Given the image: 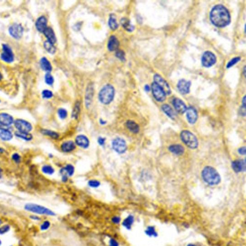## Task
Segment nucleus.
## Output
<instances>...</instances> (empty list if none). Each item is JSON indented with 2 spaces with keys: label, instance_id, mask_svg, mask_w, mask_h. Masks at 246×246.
Here are the masks:
<instances>
[{
  "label": "nucleus",
  "instance_id": "f257e3e1",
  "mask_svg": "<svg viewBox=\"0 0 246 246\" xmlns=\"http://www.w3.org/2000/svg\"><path fill=\"white\" fill-rule=\"evenodd\" d=\"M210 18L213 24L218 27H224L230 22L229 13L222 5H217L211 10Z\"/></svg>",
  "mask_w": 246,
  "mask_h": 246
},
{
  "label": "nucleus",
  "instance_id": "f03ea898",
  "mask_svg": "<svg viewBox=\"0 0 246 246\" xmlns=\"http://www.w3.org/2000/svg\"><path fill=\"white\" fill-rule=\"evenodd\" d=\"M202 178L210 185H215L220 182L221 177L216 169L211 166H206L202 172Z\"/></svg>",
  "mask_w": 246,
  "mask_h": 246
},
{
  "label": "nucleus",
  "instance_id": "7ed1b4c3",
  "mask_svg": "<svg viewBox=\"0 0 246 246\" xmlns=\"http://www.w3.org/2000/svg\"><path fill=\"white\" fill-rule=\"evenodd\" d=\"M25 210L27 211L39 215H45L47 216H55V213L53 211L35 203H27L24 206Z\"/></svg>",
  "mask_w": 246,
  "mask_h": 246
},
{
  "label": "nucleus",
  "instance_id": "20e7f679",
  "mask_svg": "<svg viewBox=\"0 0 246 246\" xmlns=\"http://www.w3.org/2000/svg\"><path fill=\"white\" fill-rule=\"evenodd\" d=\"M115 95V89L111 85H107L100 91L99 98L101 103L109 104L113 100Z\"/></svg>",
  "mask_w": 246,
  "mask_h": 246
},
{
  "label": "nucleus",
  "instance_id": "39448f33",
  "mask_svg": "<svg viewBox=\"0 0 246 246\" xmlns=\"http://www.w3.org/2000/svg\"><path fill=\"white\" fill-rule=\"evenodd\" d=\"M180 137L183 142L190 149H196L198 146V141L196 137L188 130H183L180 134Z\"/></svg>",
  "mask_w": 246,
  "mask_h": 246
},
{
  "label": "nucleus",
  "instance_id": "423d86ee",
  "mask_svg": "<svg viewBox=\"0 0 246 246\" xmlns=\"http://www.w3.org/2000/svg\"><path fill=\"white\" fill-rule=\"evenodd\" d=\"M15 127L17 131L25 133H29L32 130L31 124L29 122L23 119H17L14 122Z\"/></svg>",
  "mask_w": 246,
  "mask_h": 246
},
{
  "label": "nucleus",
  "instance_id": "0eeeda50",
  "mask_svg": "<svg viewBox=\"0 0 246 246\" xmlns=\"http://www.w3.org/2000/svg\"><path fill=\"white\" fill-rule=\"evenodd\" d=\"M112 146L115 151L119 153H123L127 149V145L125 141L120 137H117L112 142Z\"/></svg>",
  "mask_w": 246,
  "mask_h": 246
},
{
  "label": "nucleus",
  "instance_id": "6e6552de",
  "mask_svg": "<svg viewBox=\"0 0 246 246\" xmlns=\"http://www.w3.org/2000/svg\"><path fill=\"white\" fill-rule=\"evenodd\" d=\"M152 91L153 96L156 100L159 101H165L166 98V93L163 89L155 82L152 85Z\"/></svg>",
  "mask_w": 246,
  "mask_h": 246
},
{
  "label": "nucleus",
  "instance_id": "1a4fd4ad",
  "mask_svg": "<svg viewBox=\"0 0 246 246\" xmlns=\"http://www.w3.org/2000/svg\"><path fill=\"white\" fill-rule=\"evenodd\" d=\"M202 65L206 67H211L216 62V57L213 53L206 51L202 57Z\"/></svg>",
  "mask_w": 246,
  "mask_h": 246
},
{
  "label": "nucleus",
  "instance_id": "9d476101",
  "mask_svg": "<svg viewBox=\"0 0 246 246\" xmlns=\"http://www.w3.org/2000/svg\"><path fill=\"white\" fill-rule=\"evenodd\" d=\"M2 60L6 63H11L14 60V53L10 47L6 44L3 45V52L1 55Z\"/></svg>",
  "mask_w": 246,
  "mask_h": 246
},
{
  "label": "nucleus",
  "instance_id": "9b49d317",
  "mask_svg": "<svg viewBox=\"0 0 246 246\" xmlns=\"http://www.w3.org/2000/svg\"><path fill=\"white\" fill-rule=\"evenodd\" d=\"M9 33L10 35L17 39L21 38L23 34V28L21 25H13L9 29Z\"/></svg>",
  "mask_w": 246,
  "mask_h": 246
},
{
  "label": "nucleus",
  "instance_id": "f8f14e48",
  "mask_svg": "<svg viewBox=\"0 0 246 246\" xmlns=\"http://www.w3.org/2000/svg\"><path fill=\"white\" fill-rule=\"evenodd\" d=\"M154 82L163 89L165 93L169 94L171 93L170 89L167 83L158 75H155L154 77Z\"/></svg>",
  "mask_w": 246,
  "mask_h": 246
},
{
  "label": "nucleus",
  "instance_id": "ddd939ff",
  "mask_svg": "<svg viewBox=\"0 0 246 246\" xmlns=\"http://www.w3.org/2000/svg\"><path fill=\"white\" fill-rule=\"evenodd\" d=\"M14 122V118L11 115L7 113H0V125L9 127L12 125Z\"/></svg>",
  "mask_w": 246,
  "mask_h": 246
},
{
  "label": "nucleus",
  "instance_id": "4468645a",
  "mask_svg": "<svg viewBox=\"0 0 246 246\" xmlns=\"http://www.w3.org/2000/svg\"><path fill=\"white\" fill-rule=\"evenodd\" d=\"M173 104L175 110L178 113H181V114L184 113L185 112H186L187 109L186 104H185V103L179 99H174L173 101Z\"/></svg>",
  "mask_w": 246,
  "mask_h": 246
},
{
  "label": "nucleus",
  "instance_id": "2eb2a0df",
  "mask_svg": "<svg viewBox=\"0 0 246 246\" xmlns=\"http://www.w3.org/2000/svg\"><path fill=\"white\" fill-rule=\"evenodd\" d=\"M233 169L235 172L239 173L246 170L245 160H237L232 163Z\"/></svg>",
  "mask_w": 246,
  "mask_h": 246
},
{
  "label": "nucleus",
  "instance_id": "dca6fc26",
  "mask_svg": "<svg viewBox=\"0 0 246 246\" xmlns=\"http://www.w3.org/2000/svg\"><path fill=\"white\" fill-rule=\"evenodd\" d=\"M187 117L189 122L193 124L196 122L198 118V114L196 110L193 107H190L187 109Z\"/></svg>",
  "mask_w": 246,
  "mask_h": 246
},
{
  "label": "nucleus",
  "instance_id": "f3484780",
  "mask_svg": "<svg viewBox=\"0 0 246 246\" xmlns=\"http://www.w3.org/2000/svg\"><path fill=\"white\" fill-rule=\"evenodd\" d=\"M190 85V82L187 81L186 80L183 79L178 82L177 88L181 93L186 94L189 92Z\"/></svg>",
  "mask_w": 246,
  "mask_h": 246
},
{
  "label": "nucleus",
  "instance_id": "a211bd4d",
  "mask_svg": "<svg viewBox=\"0 0 246 246\" xmlns=\"http://www.w3.org/2000/svg\"><path fill=\"white\" fill-rule=\"evenodd\" d=\"M93 87L92 85H89L87 88L86 92L85 95V104L86 107H89L92 103V98L93 96Z\"/></svg>",
  "mask_w": 246,
  "mask_h": 246
},
{
  "label": "nucleus",
  "instance_id": "6ab92c4d",
  "mask_svg": "<svg viewBox=\"0 0 246 246\" xmlns=\"http://www.w3.org/2000/svg\"><path fill=\"white\" fill-rule=\"evenodd\" d=\"M47 19L44 17H41L38 18L36 23V27L38 31L44 32L47 29Z\"/></svg>",
  "mask_w": 246,
  "mask_h": 246
},
{
  "label": "nucleus",
  "instance_id": "aec40b11",
  "mask_svg": "<svg viewBox=\"0 0 246 246\" xmlns=\"http://www.w3.org/2000/svg\"><path fill=\"white\" fill-rule=\"evenodd\" d=\"M76 144L79 146L83 148H88L89 146V140L86 136L80 135L77 136L76 139Z\"/></svg>",
  "mask_w": 246,
  "mask_h": 246
},
{
  "label": "nucleus",
  "instance_id": "412c9836",
  "mask_svg": "<svg viewBox=\"0 0 246 246\" xmlns=\"http://www.w3.org/2000/svg\"><path fill=\"white\" fill-rule=\"evenodd\" d=\"M119 43L118 39L114 36H112L109 38L108 43V48L110 51H113L118 48Z\"/></svg>",
  "mask_w": 246,
  "mask_h": 246
},
{
  "label": "nucleus",
  "instance_id": "4be33fe9",
  "mask_svg": "<svg viewBox=\"0 0 246 246\" xmlns=\"http://www.w3.org/2000/svg\"><path fill=\"white\" fill-rule=\"evenodd\" d=\"M76 148V145L72 141H67L63 142L61 145V149L65 153H69L73 151Z\"/></svg>",
  "mask_w": 246,
  "mask_h": 246
},
{
  "label": "nucleus",
  "instance_id": "5701e85b",
  "mask_svg": "<svg viewBox=\"0 0 246 246\" xmlns=\"http://www.w3.org/2000/svg\"><path fill=\"white\" fill-rule=\"evenodd\" d=\"M44 35L47 38L48 41L53 44L56 42V39L55 33L51 27H47L44 32Z\"/></svg>",
  "mask_w": 246,
  "mask_h": 246
},
{
  "label": "nucleus",
  "instance_id": "b1692460",
  "mask_svg": "<svg viewBox=\"0 0 246 246\" xmlns=\"http://www.w3.org/2000/svg\"><path fill=\"white\" fill-rule=\"evenodd\" d=\"M169 150L171 153L178 155H182L185 151L184 147L179 144L171 145L169 147Z\"/></svg>",
  "mask_w": 246,
  "mask_h": 246
},
{
  "label": "nucleus",
  "instance_id": "393cba45",
  "mask_svg": "<svg viewBox=\"0 0 246 246\" xmlns=\"http://www.w3.org/2000/svg\"><path fill=\"white\" fill-rule=\"evenodd\" d=\"M13 138V135L10 131L5 128L0 127V139L5 141H10Z\"/></svg>",
  "mask_w": 246,
  "mask_h": 246
},
{
  "label": "nucleus",
  "instance_id": "a878e982",
  "mask_svg": "<svg viewBox=\"0 0 246 246\" xmlns=\"http://www.w3.org/2000/svg\"><path fill=\"white\" fill-rule=\"evenodd\" d=\"M134 217L132 215H129L124 219L122 222V225L124 227L128 230L131 228L134 222Z\"/></svg>",
  "mask_w": 246,
  "mask_h": 246
},
{
  "label": "nucleus",
  "instance_id": "bb28decb",
  "mask_svg": "<svg viewBox=\"0 0 246 246\" xmlns=\"http://www.w3.org/2000/svg\"><path fill=\"white\" fill-rule=\"evenodd\" d=\"M126 126L130 131L134 133H137L139 130V127L134 121L129 120L126 123Z\"/></svg>",
  "mask_w": 246,
  "mask_h": 246
},
{
  "label": "nucleus",
  "instance_id": "cd10ccee",
  "mask_svg": "<svg viewBox=\"0 0 246 246\" xmlns=\"http://www.w3.org/2000/svg\"><path fill=\"white\" fill-rule=\"evenodd\" d=\"M40 65L42 69L47 72H50L52 69V67L50 62L46 58H42L40 61Z\"/></svg>",
  "mask_w": 246,
  "mask_h": 246
},
{
  "label": "nucleus",
  "instance_id": "c85d7f7f",
  "mask_svg": "<svg viewBox=\"0 0 246 246\" xmlns=\"http://www.w3.org/2000/svg\"><path fill=\"white\" fill-rule=\"evenodd\" d=\"M121 24L124 29L128 31H132L134 29V26L130 23V21L127 18H122L121 20Z\"/></svg>",
  "mask_w": 246,
  "mask_h": 246
},
{
  "label": "nucleus",
  "instance_id": "c756f323",
  "mask_svg": "<svg viewBox=\"0 0 246 246\" xmlns=\"http://www.w3.org/2000/svg\"><path fill=\"white\" fill-rule=\"evenodd\" d=\"M15 134L17 137H19L20 139H24L26 141H31L33 138V136L29 133H25L17 131L15 132Z\"/></svg>",
  "mask_w": 246,
  "mask_h": 246
},
{
  "label": "nucleus",
  "instance_id": "7c9ffc66",
  "mask_svg": "<svg viewBox=\"0 0 246 246\" xmlns=\"http://www.w3.org/2000/svg\"><path fill=\"white\" fill-rule=\"evenodd\" d=\"M162 109L166 115H167L169 117L172 119L175 118V113L174 111L170 106L167 104H165L162 106Z\"/></svg>",
  "mask_w": 246,
  "mask_h": 246
},
{
  "label": "nucleus",
  "instance_id": "2f4dec72",
  "mask_svg": "<svg viewBox=\"0 0 246 246\" xmlns=\"http://www.w3.org/2000/svg\"><path fill=\"white\" fill-rule=\"evenodd\" d=\"M145 234L149 237H156L158 236L157 232L156 231L155 227L153 226H149L147 227L146 230L145 231Z\"/></svg>",
  "mask_w": 246,
  "mask_h": 246
},
{
  "label": "nucleus",
  "instance_id": "473e14b6",
  "mask_svg": "<svg viewBox=\"0 0 246 246\" xmlns=\"http://www.w3.org/2000/svg\"><path fill=\"white\" fill-rule=\"evenodd\" d=\"M41 133L43 134L48 136L54 139H57L59 137V135L57 133L55 132L51 131V130H47V129H42L41 130Z\"/></svg>",
  "mask_w": 246,
  "mask_h": 246
},
{
  "label": "nucleus",
  "instance_id": "72a5a7b5",
  "mask_svg": "<svg viewBox=\"0 0 246 246\" xmlns=\"http://www.w3.org/2000/svg\"><path fill=\"white\" fill-rule=\"evenodd\" d=\"M44 47L46 51L51 53H54L56 51V49L53 45V44L51 43L48 41L44 42Z\"/></svg>",
  "mask_w": 246,
  "mask_h": 246
},
{
  "label": "nucleus",
  "instance_id": "f704fd0d",
  "mask_svg": "<svg viewBox=\"0 0 246 246\" xmlns=\"http://www.w3.org/2000/svg\"><path fill=\"white\" fill-rule=\"evenodd\" d=\"M109 25L111 29L113 30H115L118 27V24L116 22L115 17L111 15L109 20Z\"/></svg>",
  "mask_w": 246,
  "mask_h": 246
},
{
  "label": "nucleus",
  "instance_id": "c9c22d12",
  "mask_svg": "<svg viewBox=\"0 0 246 246\" xmlns=\"http://www.w3.org/2000/svg\"><path fill=\"white\" fill-rule=\"evenodd\" d=\"M79 112H80V103L79 102H77L75 104L73 111L72 115L73 117L75 119L78 118Z\"/></svg>",
  "mask_w": 246,
  "mask_h": 246
},
{
  "label": "nucleus",
  "instance_id": "e433bc0d",
  "mask_svg": "<svg viewBox=\"0 0 246 246\" xmlns=\"http://www.w3.org/2000/svg\"><path fill=\"white\" fill-rule=\"evenodd\" d=\"M42 171L45 174L52 175L55 172V170L50 165H45L42 167Z\"/></svg>",
  "mask_w": 246,
  "mask_h": 246
},
{
  "label": "nucleus",
  "instance_id": "4c0bfd02",
  "mask_svg": "<svg viewBox=\"0 0 246 246\" xmlns=\"http://www.w3.org/2000/svg\"><path fill=\"white\" fill-rule=\"evenodd\" d=\"M11 227L9 225L6 224L0 227V235H3L10 230Z\"/></svg>",
  "mask_w": 246,
  "mask_h": 246
},
{
  "label": "nucleus",
  "instance_id": "58836bf2",
  "mask_svg": "<svg viewBox=\"0 0 246 246\" xmlns=\"http://www.w3.org/2000/svg\"><path fill=\"white\" fill-rule=\"evenodd\" d=\"M63 171L69 176L72 175L74 173V168L72 165H68L63 169Z\"/></svg>",
  "mask_w": 246,
  "mask_h": 246
},
{
  "label": "nucleus",
  "instance_id": "ea45409f",
  "mask_svg": "<svg viewBox=\"0 0 246 246\" xmlns=\"http://www.w3.org/2000/svg\"><path fill=\"white\" fill-rule=\"evenodd\" d=\"M51 227V223L50 221L46 220L41 224L40 226V229L41 231H46L49 229Z\"/></svg>",
  "mask_w": 246,
  "mask_h": 246
},
{
  "label": "nucleus",
  "instance_id": "a19ab883",
  "mask_svg": "<svg viewBox=\"0 0 246 246\" xmlns=\"http://www.w3.org/2000/svg\"><path fill=\"white\" fill-rule=\"evenodd\" d=\"M45 80L46 83L49 85H51L53 84V81H54V79H53V76H51V75L49 73H47V74H46L45 77Z\"/></svg>",
  "mask_w": 246,
  "mask_h": 246
},
{
  "label": "nucleus",
  "instance_id": "79ce46f5",
  "mask_svg": "<svg viewBox=\"0 0 246 246\" xmlns=\"http://www.w3.org/2000/svg\"><path fill=\"white\" fill-rule=\"evenodd\" d=\"M58 115L60 118L61 119H65L67 116V111L65 110V109H59L58 112Z\"/></svg>",
  "mask_w": 246,
  "mask_h": 246
},
{
  "label": "nucleus",
  "instance_id": "37998d69",
  "mask_svg": "<svg viewBox=\"0 0 246 246\" xmlns=\"http://www.w3.org/2000/svg\"><path fill=\"white\" fill-rule=\"evenodd\" d=\"M42 96L44 98L50 99L53 97V93L49 90H44L42 93Z\"/></svg>",
  "mask_w": 246,
  "mask_h": 246
},
{
  "label": "nucleus",
  "instance_id": "c03bdc74",
  "mask_svg": "<svg viewBox=\"0 0 246 246\" xmlns=\"http://www.w3.org/2000/svg\"><path fill=\"white\" fill-rule=\"evenodd\" d=\"M240 60V57H235L233 59H232L228 63L227 65V67L229 68L230 67H232L234 65H235L236 63H237V62H239Z\"/></svg>",
  "mask_w": 246,
  "mask_h": 246
},
{
  "label": "nucleus",
  "instance_id": "a18cd8bd",
  "mask_svg": "<svg viewBox=\"0 0 246 246\" xmlns=\"http://www.w3.org/2000/svg\"><path fill=\"white\" fill-rule=\"evenodd\" d=\"M116 56L117 57L120 59L121 60H125V53L122 51H118L116 53Z\"/></svg>",
  "mask_w": 246,
  "mask_h": 246
},
{
  "label": "nucleus",
  "instance_id": "49530a36",
  "mask_svg": "<svg viewBox=\"0 0 246 246\" xmlns=\"http://www.w3.org/2000/svg\"><path fill=\"white\" fill-rule=\"evenodd\" d=\"M89 186L92 187H97L100 186V183L97 180H91L89 182Z\"/></svg>",
  "mask_w": 246,
  "mask_h": 246
},
{
  "label": "nucleus",
  "instance_id": "de8ad7c7",
  "mask_svg": "<svg viewBox=\"0 0 246 246\" xmlns=\"http://www.w3.org/2000/svg\"><path fill=\"white\" fill-rule=\"evenodd\" d=\"M121 219L120 217L118 216H113V217L112 218V222L113 223H115V225H118L121 222Z\"/></svg>",
  "mask_w": 246,
  "mask_h": 246
},
{
  "label": "nucleus",
  "instance_id": "09e8293b",
  "mask_svg": "<svg viewBox=\"0 0 246 246\" xmlns=\"http://www.w3.org/2000/svg\"><path fill=\"white\" fill-rule=\"evenodd\" d=\"M119 243L115 239H111L109 241V246H119Z\"/></svg>",
  "mask_w": 246,
  "mask_h": 246
},
{
  "label": "nucleus",
  "instance_id": "8fccbe9b",
  "mask_svg": "<svg viewBox=\"0 0 246 246\" xmlns=\"http://www.w3.org/2000/svg\"><path fill=\"white\" fill-rule=\"evenodd\" d=\"M13 160L15 161V162H19L20 161V156L17 153H14L12 155Z\"/></svg>",
  "mask_w": 246,
  "mask_h": 246
},
{
  "label": "nucleus",
  "instance_id": "3c124183",
  "mask_svg": "<svg viewBox=\"0 0 246 246\" xmlns=\"http://www.w3.org/2000/svg\"><path fill=\"white\" fill-rule=\"evenodd\" d=\"M240 114L242 116H245L246 115V105H243L240 109Z\"/></svg>",
  "mask_w": 246,
  "mask_h": 246
},
{
  "label": "nucleus",
  "instance_id": "603ef678",
  "mask_svg": "<svg viewBox=\"0 0 246 246\" xmlns=\"http://www.w3.org/2000/svg\"><path fill=\"white\" fill-rule=\"evenodd\" d=\"M238 151L241 155H245L246 153V147H243L239 148L238 149Z\"/></svg>",
  "mask_w": 246,
  "mask_h": 246
},
{
  "label": "nucleus",
  "instance_id": "864d4df0",
  "mask_svg": "<svg viewBox=\"0 0 246 246\" xmlns=\"http://www.w3.org/2000/svg\"><path fill=\"white\" fill-rule=\"evenodd\" d=\"M29 218L30 219L35 221H39L41 220V218L39 217V216L36 215H31L29 216Z\"/></svg>",
  "mask_w": 246,
  "mask_h": 246
},
{
  "label": "nucleus",
  "instance_id": "5fc2aeb1",
  "mask_svg": "<svg viewBox=\"0 0 246 246\" xmlns=\"http://www.w3.org/2000/svg\"><path fill=\"white\" fill-rule=\"evenodd\" d=\"M105 139L103 137H100L98 139V142L100 145H103L105 143Z\"/></svg>",
  "mask_w": 246,
  "mask_h": 246
},
{
  "label": "nucleus",
  "instance_id": "6e6d98bb",
  "mask_svg": "<svg viewBox=\"0 0 246 246\" xmlns=\"http://www.w3.org/2000/svg\"><path fill=\"white\" fill-rule=\"evenodd\" d=\"M145 87H146V89H146V90L147 91H149V87L148 86H146Z\"/></svg>",
  "mask_w": 246,
  "mask_h": 246
},
{
  "label": "nucleus",
  "instance_id": "4d7b16f0",
  "mask_svg": "<svg viewBox=\"0 0 246 246\" xmlns=\"http://www.w3.org/2000/svg\"><path fill=\"white\" fill-rule=\"evenodd\" d=\"M187 246H197L196 245H195L193 244H189V245H187Z\"/></svg>",
  "mask_w": 246,
  "mask_h": 246
},
{
  "label": "nucleus",
  "instance_id": "13d9d810",
  "mask_svg": "<svg viewBox=\"0 0 246 246\" xmlns=\"http://www.w3.org/2000/svg\"><path fill=\"white\" fill-rule=\"evenodd\" d=\"M3 221H2L1 219H0V227L1 226V225H2V224H3Z\"/></svg>",
  "mask_w": 246,
  "mask_h": 246
},
{
  "label": "nucleus",
  "instance_id": "bf43d9fd",
  "mask_svg": "<svg viewBox=\"0 0 246 246\" xmlns=\"http://www.w3.org/2000/svg\"><path fill=\"white\" fill-rule=\"evenodd\" d=\"M2 77H2V74L0 73V80H1V79H2Z\"/></svg>",
  "mask_w": 246,
  "mask_h": 246
},
{
  "label": "nucleus",
  "instance_id": "052dcab7",
  "mask_svg": "<svg viewBox=\"0 0 246 246\" xmlns=\"http://www.w3.org/2000/svg\"><path fill=\"white\" fill-rule=\"evenodd\" d=\"M2 241H1V240H0V246H1V245H2Z\"/></svg>",
  "mask_w": 246,
  "mask_h": 246
}]
</instances>
